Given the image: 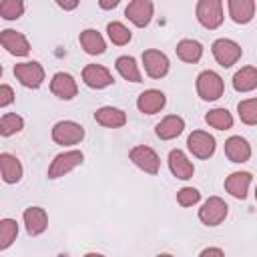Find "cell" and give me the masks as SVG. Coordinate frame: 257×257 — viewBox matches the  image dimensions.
I'll list each match as a JSON object with an SVG mask.
<instances>
[{
	"mask_svg": "<svg viewBox=\"0 0 257 257\" xmlns=\"http://www.w3.org/2000/svg\"><path fill=\"white\" fill-rule=\"evenodd\" d=\"M195 16H197V20L203 28L215 30L225 20L223 2L221 0H199L197 6H195Z\"/></svg>",
	"mask_w": 257,
	"mask_h": 257,
	"instance_id": "1",
	"label": "cell"
},
{
	"mask_svg": "<svg viewBox=\"0 0 257 257\" xmlns=\"http://www.w3.org/2000/svg\"><path fill=\"white\" fill-rule=\"evenodd\" d=\"M195 86H197V94L203 100H207V102L221 98L223 92H225V82H223V78L215 70H203V72H199Z\"/></svg>",
	"mask_w": 257,
	"mask_h": 257,
	"instance_id": "2",
	"label": "cell"
},
{
	"mask_svg": "<svg viewBox=\"0 0 257 257\" xmlns=\"http://www.w3.org/2000/svg\"><path fill=\"white\" fill-rule=\"evenodd\" d=\"M84 161V155L82 151L78 149H72V151H64V153H58L50 167H48V179H60L64 175H68L70 171H74L76 167H80Z\"/></svg>",
	"mask_w": 257,
	"mask_h": 257,
	"instance_id": "3",
	"label": "cell"
},
{
	"mask_svg": "<svg viewBox=\"0 0 257 257\" xmlns=\"http://www.w3.org/2000/svg\"><path fill=\"white\" fill-rule=\"evenodd\" d=\"M211 52H213L217 64L223 66V68H231L233 64H237L241 54H243L241 46L231 38H217L211 44Z\"/></svg>",
	"mask_w": 257,
	"mask_h": 257,
	"instance_id": "4",
	"label": "cell"
},
{
	"mask_svg": "<svg viewBox=\"0 0 257 257\" xmlns=\"http://www.w3.org/2000/svg\"><path fill=\"white\" fill-rule=\"evenodd\" d=\"M227 213H229V207L221 197H209L199 209V221L207 227H217L225 221Z\"/></svg>",
	"mask_w": 257,
	"mask_h": 257,
	"instance_id": "5",
	"label": "cell"
},
{
	"mask_svg": "<svg viewBox=\"0 0 257 257\" xmlns=\"http://www.w3.org/2000/svg\"><path fill=\"white\" fill-rule=\"evenodd\" d=\"M50 135L56 145L68 147V145H78L84 139V128H82V124H78L74 120H58L52 126Z\"/></svg>",
	"mask_w": 257,
	"mask_h": 257,
	"instance_id": "6",
	"label": "cell"
},
{
	"mask_svg": "<svg viewBox=\"0 0 257 257\" xmlns=\"http://www.w3.org/2000/svg\"><path fill=\"white\" fill-rule=\"evenodd\" d=\"M14 76H16V80L22 86H26V88H38L44 82V68L36 60L18 62L14 66Z\"/></svg>",
	"mask_w": 257,
	"mask_h": 257,
	"instance_id": "7",
	"label": "cell"
},
{
	"mask_svg": "<svg viewBox=\"0 0 257 257\" xmlns=\"http://www.w3.org/2000/svg\"><path fill=\"white\" fill-rule=\"evenodd\" d=\"M128 159H131L141 171H145L147 175H157L159 169H161V159H159L157 151L151 149V147H147V145H137V147H133L131 153H128Z\"/></svg>",
	"mask_w": 257,
	"mask_h": 257,
	"instance_id": "8",
	"label": "cell"
},
{
	"mask_svg": "<svg viewBox=\"0 0 257 257\" xmlns=\"http://www.w3.org/2000/svg\"><path fill=\"white\" fill-rule=\"evenodd\" d=\"M187 149L197 159H211L215 155L217 143H215V137L213 135H209L205 131H193L187 137Z\"/></svg>",
	"mask_w": 257,
	"mask_h": 257,
	"instance_id": "9",
	"label": "cell"
},
{
	"mask_svg": "<svg viewBox=\"0 0 257 257\" xmlns=\"http://www.w3.org/2000/svg\"><path fill=\"white\" fill-rule=\"evenodd\" d=\"M143 64H145V72L151 78H163V76H167V72L171 68L167 54L157 48H147L143 52Z\"/></svg>",
	"mask_w": 257,
	"mask_h": 257,
	"instance_id": "10",
	"label": "cell"
},
{
	"mask_svg": "<svg viewBox=\"0 0 257 257\" xmlns=\"http://www.w3.org/2000/svg\"><path fill=\"white\" fill-rule=\"evenodd\" d=\"M155 12V4L151 0H133L124 8V16L139 28H145L151 24Z\"/></svg>",
	"mask_w": 257,
	"mask_h": 257,
	"instance_id": "11",
	"label": "cell"
},
{
	"mask_svg": "<svg viewBox=\"0 0 257 257\" xmlns=\"http://www.w3.org/2000/svg\"><path fill=\"white\" fill-rule=\"evenodd\" d=\"M82 80L88 88H94V90H100V88H106L114 82L110 70L102 64H86L82 68Z\"/></svg>",
	"mask_w": 257,
	"mask_h": 257,
	"instance_id": "12",
	"label": "cell"
},
{
	"mask_svg": "<svg viewBox=\"0 0 257 257\" xmlns=\"http://www.w3.org/2000/svg\"><path fill=\"white\" fill-rule=\"evenodd\" d=\"M0 42L2 46L6 48V52H10L12 56H26L30 52V42L28 38L18 32V30H12V28H4L0 32Z\"/></svg>",
	"mask_w": 257,
	"mask_h": 257,
	"instance_id": "13",
	"label": "cell"
},
{
	"mask_svg": "<svg viewBox=\"0 0 257 257\" xmlns=\"http://www.w3.org/2000/svg\"><path fill=\"white\" fill-rule=\"evenodd\" d=\"M50 92L62 100H72L78 94V84L72 74L68 72H56L50 80Z\"/></svg>",
	"mask_w": 257,
	"mask_h": 257,
	"instance_id": "14",
	"label": "cell"
},
{
	"mask_svg": "<svg viewBox=\"0 0 257 257\" xmlns=\"http://www.w3.org/2000/svg\"><path fill=\"white\" fill-rule=\"evenodd\" d=\"M22 219H24L26 233L30 237L42 235L46 231V227H48V215H46V211L42 207H28V209H24Z\"/></svg>",
	"mask_w": 257,
	"mask_h": 257,
	"instance_id": "15",
	"label": "cell"
},
{
	"mask_svg": "<svg viewBox=\"0 0 257 257\" xmlns=\"http://www.w3.org/2000/svg\"><path fill=\"white\" fill-rule=\"evenodd\" d=\"M165 104H167V96H165L163 90H157V88L143 90L137 98V108L143 114H155V112L163 110Z\"/></svg>",
	"mask_w": 257,
	"mask_h": 257,
	"instance_id": "16",
	"label": "cell"
},
{
	"mask_svg": "<svg viewBox=\"0 0 257 257\" xmlns=\"http://www.w3.org/2000/svg\"><path fill=\"white\" fill-rule=\"evenodd\" d=\"M225 157L231 163H247L251 159V145L247 139L233 135L225 141Z\"/></svg>",
	"mask_w": 257,
	"mask_h": 257,
	"instance_id": "17",
	"label": "cell"
},
{
	"mask_svg": "<svg viewBox=\"0 0 257 257\" xmlns=\"http://www.w3.org/2000/svg\"><path fill=\"white\" fill-rule=\"evenodd\" d=\"M167 163H169V169H171L173 177H177V179H181V181L191 179L193 173H195L193 163L189 161V157H187L181 149H173V151L169 153V157H167Z\"/></svg>",
	"mask_w": 257,
	"mask_h": 257,
	"instance_id": "18",
	"label": "cell"
},
{
	"mask_svg": "<svg viewBox=\"0 0 257 257\" xmlns=\"http://www.w3.org/2000/svg\"><path fill=\"white\" fill-rule=\"evenodd\" d=\"M253 175L249 171H235L225 179V191L235 199H245L251 187Z\"/></svg>",
	"mask_w": 257,
	"mask_h": 257,
	"instance_id": "19",
	"label": "cell"
},
{
	"mask_svg": "<svg viewBox=\"0 0 257 257\" xmlns=\"http://www.w3.org/2000/svg\"><path fill=\"white\" fill-rule=\"evenodd\" d=\"M94 120L106 128H120L126 124V112L116 106H100L94 110Z\"/></svg>",
	"mask_w": 257,
	"mask_h": 257,
	"instance_id": "20",
	"label": "cell"
},
{
	"mask_svg": "<svg viewBox=\"0 0 257 257\" xmlns=\"http://www.w3.org/2000/svg\"><path fill=\"white\" fill-rule=\"evenodd\" d=\"M183 131H185V120H183V116H179V114H169V116H165L161 122H157V126H155V135H157L161 141H173V139H177Z\"/></svg>",
	"mask_w": 257,
	"mask_h": 257,
	"instance_id": "21",
	"label": "cell"
},
{
	"mask_svg": "<svg viewBox=\"0 0 257 257\" xmlns=\"http://www.w3.org/2000/svg\"><path fill=\"white\" fill-rule=\"evenodd\" d=\"M0 171H2L4 183H8V185L18 183L22 179V173H24L20 159L12 153H0Z\"/></svg>",
	"mask_w": 257,
	"mask_h": 257,
	"instance_id": "22",
	"label": "cell"
},
{
	"mask_svg": "<svg viewBox=\"0 0 257 257\" xmlns=\"http://www.w3.org/2000/svg\"><path fill=\"white\" fill-rule=\"evenodd\" d=\"M255 2L253 0H229L227 10L235 24H249L255 16Z\"/></svg>",
	"mask_w": 257,
	"mask_h": 257,
	"instance_id": "23",
	"label": "cell"
},
{
	"mask_svg": "<svg viewBox=\"0 0 257 257\" xmlns=\"http://www.w3.org/2000/svg\"><path fill=\"white\" fill-rule=\"evenodd\" d=\"M78 42H80V46L84 48V52L90 54V56L102 54V52L106 50V42H104L102 34H100L98 30H94V28L82 30L80 36H78Z\"/></svg>",
	"mask_w": 257,
	"mask_h": 257,
	"instance_id": "24",
	"label": "cell"
},
{
	"mask_svg": "<svg viewBox=\"0 0 257 257\" xmlns=\"http://www.w3.org/2000/svg\"><path fill=\"white\" fill-rule=\"evenodd\" d=\"M233 88L237 92H251L257 88V68L243 66L233 74Z\"/></svg>",
	"mask_w": 257,
	"mask_h": 257,
	"instance_id": "25",
	"label": "cell"
},
{
	"mask_svg": "<svg viewBox=\"0 0 257 257\" xmlns=\"http://www.w3.org/2000/svg\"><path fill=\"white\" fill-rule=\"evenodd\" d=\"M177 56L183 60V62H189V64H195L201 60L203 56V44L199 40H193V38H183L179 44H177Z\"/></svg>",
	"mask_w": 257,
	"mask_h": 257,
	"instance_id": "26",
	"label": "cell"
},
{
	"mask_svg": "<svg viewBox=\"0 0 257 257\" xmlns=\"http://www.w3.org/2000/svg\"><path fill=\"white\" fill-rule=\"evenodd\" d=\"M114 68H116V72H118L124 80H128V82H141V80H143V74H141V68H139L137 60H135L133 56H128V54L118 56V58L114 60Z\"/></svg>",
	"mask_w": 257,
	"mask_h": 257,
	"instance_id": "27",
	"label": "cell"
},
{
	"mask_svg": "<svg viewBox=\"0 0 257 257\" xmlns=\"http://www.w3.org/2000/svg\"><path fill=\"white\" fill-rule=\"evenodd\" d=\"M205 122L217 131H227L233 126V114L227 110V108H211L207 114H205Z\"/></svg>",
	"mask_w": 257,
	"mask_h": 257,
	"instance_id": "28",
	"label": "cell"
},
{
	"mask_svg": "<svg viewBox=\"0 0 257 257\" xmlns=\"http://www.w3.org/2000/svg\"><path fill=\"white\" fill-rule=\"evenodd\" d=\"M106 34H108L110 42L116 44V46H124V44H128L131 38H133L131 30H128L122 22H116V20H112V22L106 24Z\"/></svg>",
	"mask_w": 257,
	"mask_h": 257,
	"instance_id": "29",
	"label": "cell"
},
{
	"mask_svg": "<svg viewBox=\"0 0 257 257\" xmlns=\"http://www.w3.org/2000/svg\"><path fill=\"white\" fill-rule=\"evenodd\" d=\"M24 128V118L16 112H4L0 118V135L2 137H12Z\"/></svg>",
	"mask_w": 257,
	"mask_h": 257,
	"instance_id": "30",
	"label": "cell"
},
{
	"mask_svg": "<svg viewBox=\"0 0 257 257\" xmlns=\"http://www.w3.org/2000/svg\"><path fill=\"white\" fill-rule=\"evenodd\" d=\"M18 237V223L14 219H2L0 221V249H8Z\"/></svg>",
	"mask_w": 257,
	"mask_h": 257,
	"instance_id": "31",
	"label": "cell"
},
{
	"mask_svg": "<svg viewBox=\"0 0 257 257\" xmlns=\"http://www.w3.org/2000/svg\"><path fill=\"white\" fill-rule=\"evenodd\" d=\"M237 112L241 122L245 124H257V98H245L237 104Z\"/></svg>",
	"mask_w": 257,
	"mask_h": 257,
	"instance_id": "32",
	"label": "cell"
},
{
	"mask_svg": "<svg viewBox=\"0 0 257 257\" xmlns=\"http://www.w3.org/2000/svg\"><path fill=\"white\" fill-rule=\"evenodd\" d=\"M24 2L22 0H2L0 2V16L4 20H16L24 14Z\"/></svg>",
	"mask_w": 257,
	"mask_h": 257,
	"instance_id": "33",
	"label": "cell"
},
{
	"mask_svg": "<svg viewBox=\"0 0 257 257\" xmlns=\"http://www.w3.org/2000/svg\"><path fill=\"white\" fill-rule=\"evenodd\" d=\"M201 201V193H199V189H195V187H183L179 193H177V203L181 205V207H193V205H197Z\"/></svg>",
	"mask_w": 257,
	"mask_h": 257,
	"instance_id": "34",
	"label": "cell"
},
{
	"mask_svg": "<svg viewBox=\"0 0 257 257\" xmlns=\"http://www.w3.org/2000/svg\"><path fill=\"white\" fill-rule=\"evenodd\" d=\"M12 102H14V90H12V86L2 84V86H0V106L6 108V106L12 104Z\"/></svg>",
	"mask_w": 257,
	"mask_h": 257,
	"instance_id": "35",
	"label": "cell"
},
{
	"mask_svg": "<svg viewBox=\"0 0 257 257\" xmlns=\"http://www.w3.org/2000/svg\"><path fill=\"white\" fill-rule=\"evenodd\" d=\"M199 257H225V253L221 247H207L199 253Z\"/></svg>",
	"mask_w": 257,
	"mask_h": 257,
	"instance_id": "36",
	"label": "cell"
},
{
	"mask_svg": "<svg viewBox=\"0 0 257 257\" xmlns=\"http://www.w3.org/2000/svg\"><path fill=\"white\" fill-rule=\"evenodd\" d=\"M56 6H58V8H62V10H74V8L78 6V2H76V0H72V2H62V0H56Z\"/></svg>",
	"mask_w": 257,
	"mask_h": 257,
	"instance_id": "37",
	"label": "cell"
},
{
	"mask_svg": "<svg viewBox=\"0 0 257 257\" xmlns=\"http://www.w3.org/2000/svg\"><path fill=\"white\" fill-rule=\"evenodd\" d=\"M98 6H100L102 10H110V8H116V6H118V0H100Z\"/></svg>",
	"mask_w": 257,
	"mask_h": 257,
	"instance_id": "38",
	"label": "cell"
},
{
	"mask_svg": "<svg viewBox=\"0 0 257 257\" xmlns=\"http://www.w3.org/2000/svg\"><path fill=\"white\" fill-rule=\"evenodd\" d=\"M84 257H106V255H102V253H86Z\"/></svg>",
	"mask_w": 257,
	"mask_h": 257,
	"instance_id": "39",
	"label": "cell"
},
{
	"mask_svg": "<svg viewBox=\"0 0 257 257\" xmlns=\"http://www.w3.org/2000/svg\"><path fill=\"white\" fill-rule=\"evenodd\" d=\"M157 257H173L171 253H161V255H157Z\"/></svg>",
	"mask_w": 257,
	"mask_h": 257,
	"instance_id": "40",
	"label": "cell"
},
{
	"mask_svg": "<svg viewBox=\"0 0 257 257\" xmlns=\"http://www.w3.org/2000/svg\"><path fill=\"white\" fill-rule=\"evenodd\" d=\"M255 199H257V187H255Z\"/></svg>",
	"mask_w": 257,
	"mask_h": 257,
	"instance_id": "41",
	"label": "cell"
}]
</instances>
